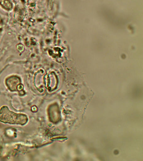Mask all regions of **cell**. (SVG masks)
<instances>
[{
  "mask_svg": "<svg viewBox=\"0 0 143 161\" xmlns=\"http://www.w3.org/2000/svg\"><path fill=\"white\" fill-rule=\"evenodd\" d=\"M28 120V117L26 114L10 110L7 106H3L0 109V122L2 123L24 125L27 123Z\"/></svg>",
  "mask_w": 143,
  "mask_h": 161,
  "instance_id": "obj_1",
  "label": "cell"
}]
</instances>
